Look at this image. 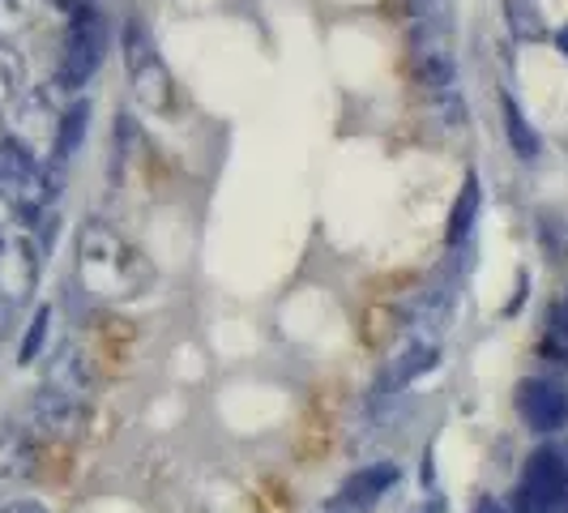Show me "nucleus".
<instances>
[{
  "label": "nucleus",
  "mask_w": 568,
  "mask_h": 513,
  "mask_svg": "<svg viewBox=\"0 0 568 513\" xmlns=\"http://www.w3.org/2000/svg\"><path fill=\"white\" fill-rule=\"evenodd\" d=\"M565 480H568V462L556 450H539L526 462V480H521V496L542 513H560L565 501Z\"/></svg>",
  "instance_id": "nucleus-7"
},
{
  "label": "nucleus",
  "mask_w": 568,
  "mask_h": 513,
  "mask_svg": "<svg viewBox=\"0 0 568 513\" xmlns=\"http://www.w3.org/2000/svg\"><path fill=\"white\" fill-rule=\"evenodd\" d=\"M475 513H509V510H505V505H500V501H491V496H484V501H479V505H475Z\"/></svg>",
  "instance_id": "nucleus-23"
},
{
  "label": "nucleus",
  "mask_w": 568,
  "mask_h": 513,
  "mask_svg": "<svg viewBox=\"0 0 568 513\" xmlns=\"http://www.w3.org/2000/svg\"><path fill=\"white\" fill-rule=\"evenodd\" d=\"M78 283L94 300H133L154 283V265L112 223L90 219L78 231Z\"/></svg>",
  "instance_id": "nucleus-1"
},
{
  "label": "nucleus",
  "mask_w": 568,
  "mask_h": 513,
  "mask_svg": "<svg viewBox=\"0 0 568 513\" xmlns=\"http://www.w3.org/2000/svg\"><path fill=\"white\" fill-rule=\"evenodd\" d=\"M124 60H129V73H133V86H138V99H142L150 112H163L171 103V78L168 69H163V60H159V52H150L142 27L129 30Z\"/></svg>",
  "instance_id": "nucleus-5"
},
{
  "label": "nucleus",
  "mask_w": 568,
  "mask_h": 513,
  "mask_svg": "<svg viewBox=\"0 0 568 513\" xmlns=\"http://www.w3.org/2000/svg\"><path fill=\"white\" fill-rule=\"evenodd\" d=\"M43 385H52L60 394H73V399H90L94 376H90V364H85L82 351L78 346H60L57 355H52V364H48Z\"/></svg>",
  "instance_id": "nucleus-10"
},
{
  "label": "nucleus",
  "mask_w": 568,
  "mask_h": 513,
  "mask_svg": "<svg viewBox=\"0 0 568 513\" xmlns=\"http://www.w3.org/2000/svg\"><path fill=\"white\" fill-rule=\"evenodd\" d=\"M560 52H565V57H568V27L560 30Z\"/></svg>",
  "instance_id": "nucleus-26"
},
{
  "label": "nucleus",
  "mask_w": 568,
  "mask_h": 513,
  "mask_svg": "<svg viewBox=\"0 0 568 513\" xmlns=\"http://www.w3.org/2000/svg\"><path fill=\"white\" fill-rule=\"evenodd\" d=\"M0 513H48V505H39V501H30V496H18V501H9Z\"/></svg>",
  "instance_id": "nucleus-22"
},
{
  "label": "nucleus",
  "mask_w": 568,
  "mask_h": 513,
  "mask_svg": "<svg viewBox=\"0 0 568 513\" xmlns=\"http://www.w3.org/2000/svg\"><path fill=\"white\" fill-rule=\"evenodd\" d=\"M108 57V22L94 13V9H78L64 27V43H60V60H57V86L60 90H82L99 64Z\"/></svg>",
  "instance_id": "nucleus-2"
},
{
  "label": "nucleus",
  "mask_w": 568,
  "mask_h": 513,
  "mask_svg": "<svg viewBox=\"0 0 568 513\" xmlns=\"http://www.w3.org/2000/svg\"><path fill=\"white\" fill-rule=\"evenodd\" d=\"M440 510H445V501H432V505H424L419 513H440Z\"/></svg>",
  "instance_id": "nucleus-25"
},
{
  "label": "nucleus",
  "mask_w": 568,
  "mask_h": 513,
  "mask_svg": "<svg viewBox=\"0 0 568 513\" xmlns=\"http://www.w3.org/2000/svg\"><path fill=\"white\" fill-rule=\"evenodd\" d=\"M0 142H4V115H0Z\"/></svg>",
  "instance_id": "nucleus-27"
},
{
  "label": "nucleus",
  "mask_w": 568,
  "mask_h": 513,
  "mask_svg": "<svg viewBox=\"0 0 568 513\" xmlns=\"http://www.w3.org/2000/svg\"><path fill=\"white\" fill-rule=\"evenodd\" d=\"M454 313V291L449 286H427V291H415V300L406 304V321L424 334H440L445 321Z\"/></svg>",
  "instance_id": "nucleus-12"
},
{
  "label": "nucleus",
  "mask_w": 568,
  "mask_h": 513,
  "mask_svg": "<svg viewBox=\"0 0 568 513\" xmlns=\"http://www.w3.org/2000/svg\"><path fill=\"white\" fill-rule=\"evenodd\" d=\"M34 471H39V454H34L30 432L18 424H0V496L30 484Z\"/></svg>",
  "instance_id": "nucleus-9"
},
{
  "label": "nucleus",
  "mask_w": 568,
  "mask_h": 513,
  "mask_svg": "<svg viewBox=\"0 0 568 513\" xmlns=\"http://www.w3.org/2000/svg\"><path fill=\"white\" fill-rule=\"evenodd\" d=\"M27 27V9L22 0H0V43H9V34Z\"/></svg>",
  "instance_id": "nucleus-20"
},
{
  "label": "nucleus",
  "mask_w": 568,
  "mask_h": 513,
  "mask_svg": "<svg viewBox=\"0 0 568 513\" xmlns=\"http://www.w3.org/2000/svg\"><path fill=\"white\" fill-rule=\"evenodd\" d=\"M475 214H479V175H466V184H462V193H457L454 214H449V231H445V240H449L454 249L470 235Z\"/></svg>",
  "instance_id": "nucleus-14"
},
{
  "label": "nucleus",
  "mask_w": 568,
  "mask_h": 513,
  "mask_svg": "<svg viewBox=\"0 0 568 513\" xmlns=\"http://www.w3.org/2000/svg\"><path fill=\"white\" fill-rule=\"evenodd\" d=\"M394 484H398V466H394V462H376V466L355 471V475L342 484V501H346L351 510H372Z\"/></svg>",
  "instance_id": "nucleus-11"
},
{
  "label": "nucleus",
  "mask_w": 568,
  "mask_h": 513,
  "mask_svg": "<svg viewBox=\"0 0 568 513\" xmlns=\"http://www.w3.org/2000/svg\"><path fill=\"white\" fill-rule=\"evenodd\" d=\"M85 420H90V399L60 394L52 385H39L34 399H30V424L39 428L43 436H52V441H73V436H82Z\"/></svg>",
  "instance_id": "nucleus-4"
},
{
  "label": "nucleus",
  "mask_w": 568,
  "mask_h": 513,
  "mask_svg": "<svg viewBox=\"0 0 568 513\" xmlns=\"http://www.w3.org/2000/svg\"><path fill=\"white\" fill-rule=\"evenodd\" d=\"M500 112H505V133H509V145L517 159H535L539 154V133L530 129V120L521 115V108L513 103L509 94L500 99Z\"/></svg>",
  "instance_id": "nucleus-15"
},
{
  "label": "nucleus",
  "mask_w": 568,
  "mask_h": 513,
  "mask_svg": "<svg viewBox=\"0 0 568 513\" xmlns=\"http://www.w3.org/2000/svg\"><path fill=\"white\" fill-rule=\"evenodd\" d=\"M39 286V244L27 231H4L0 235V295L18 309L27 304Z\"/></svg>",
  "instance_id": "nucleus-3"
},
{
  "label": "nucleus",
  "mask_w": 568,
  "mask_h": 513,
  "mask_svg": "<svg viewBox=\"0 0 568 513\" xmlns=\"http://www.w3.org/2000/svg\"><path fill=\"white\" fill-rule=\"evenodd\" d=\"M9 316H13V304L0 295V334H4V325H9Z\"/></svg>",
  "instance_id": "nucleus-24"
},
{
  "label": "nucleus",
  "mask_w": 568,
  "mask_h": 513,
  "mask_svg": "<svg viewBox=\"0 0 568 513\" xmlns=\"http://www.w3.org/2000/svg\"><path fill=\"white\" fill-rule=\"evenodd\" d=\"M517 411L535 432H560L568 424V390L560 381H547V376L521 381L517 385Z\"/></svg>",
  "instance_id": "nucleus-6"
},
{
  "label": "nucleus",
  "mask_w": 568,
  "mask_h": 513,
  "mask_svg": "<svg viewBox=\"0 0 568 513\" xmlns=\"http://www.w3.org/2000/svg\"><path fill=\"white\" fill-rule=\"evenodd\" d=\"M48 325H52V309L43 304V309H34L27 325V339L18 346V364H34L39 360V351H43V342H48Z\"/></svg>",
  "instance_id": "nucleus-18"
},
{
  "label": "nucleus",
  "mask_w": 568,
  "mask_h": 513,
  "mask_svg": "<svg viewBox=\"0 0 568 513\" xmlns=\"http://www.w3.org/2000/svg\"><path fill=\"white\" fill-rule=\"evenodd\" d=\"M57 124L60 115L52 108V99L43 90L22 94V115H18V142L27 145L34 159H52V145H57Z\"/></svg>",
  "instance_id": "nucleus-8"
},
{
  "label": "nucleus",
  "mask_w": 568,
  "mask_h": 513,
  "mask_svg": "<svg viewBox=\"0 0 568 513\" xmlns=\"http://www.w3.org/2000/svg\"><path fill=\"white\" fill-rule=\"evenodd\" d=\"M509 27L517 39H542V22H539V9L526 4V0H509Z\"/></svg>",
  "instance_id": "nucleus-19"
},
{
  "label": "nucleus",
  "mask_w": 568,
  "mask_h": 513,
  "mask_svg": "<svg viewBox=\"0 0 568 513\" xmlns=\"http://www.w3.org/2000/svg\"><path fill=\"white\" fill-rule=\"evenodd\" d=\"M85 129H90V103L78 99V103H69L64 112H60V124H57V145H52V163H69L85 142Z\"/></svg>",
  "instance_id": "nucleus-13"
},
{
  "label": "nucleus",
  "mask_w": 568,
  "mask_h": 513,
  "mask_svg": "<svg viewBox=\"0 0 568 513\" xmlns=\"http://www.w3.org/2000/svg\"><path fill=\"white\" fill-rule=\"evenodd\" d=\"M27 94V60L18 57L9 43H0V108Z\"/></svg>",
  "instance_id": "nucleus-17"
},
{
  "label": "nucleus",
  "mask_w": 568,
  "mask_h": 513,
  "mask_svg": "<svg viewBox=\"0 0 568 513\" xmlns=\"http://www.w3.org/2000/svg\"><path fill=\"white\" fill-rule=\"evenodd\" d=\"M427 369H436V342H415V346H406L398 360H394L389 385H406V381L424 376Z\"/></svg>",
  "instance_id": "nucleus-16"
},
{
  "label": "nucleus",
  "mask_w": 568,
  "mask_h": 513,
  "mask_svg": "<svg viewBox=\"0 0 568 513\" xmlns=\"http://www.w3.org/2000/svg\"><path fill=\"white\" fill-rule=\"evenodd\" d=\"M18 228H22V214H18V205H13V201L0 193V235H4V231H18Z\"/></svg>",
  "instance_id": "nucleus-21"
}]
</instances>
